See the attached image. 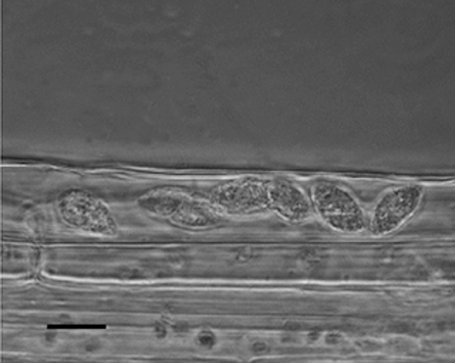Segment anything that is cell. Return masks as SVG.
<instances>
[{
	"instance_id": "6da1fadb",
	"label": "cell",
	"mask_w": 455,
	"mask_h": 363,
	"mask_svg": "<svg viewBox=\"0 0 455 363\" xmlns=\"http://www.w3.org/2000/svg\"><path fill=\"white\" fill-rule=\"evenodd\" d=\"M310 203L334 231L357 234L369 225V217L357 198L339 182L329 180L315 182L310 189Z\"/></svg>"
},
{
	"instance_id": "7a4b0ae2",
	"label": "cell",
	"mask_w": 455,
	"mask_h": 363,
	"mask_svg": "<svg viewBox=\"0 0 455 363\" xmlns=\"http://www.w3.org/2000/svg\"><path fill=\"white\" fill-rule=\"evenodd\" d=\"M424 189L421 185L391 187L379 197L369 217L370 232L377 237L391 234L410 220L419 208Z\"/></svg>"
},
{
	"instance_id": "3957f363",
	"label": "cell",
	"mask_w": 455,
	"mask_h": 363,
	"mask_svg": "<svg viewBox=\"0 0 455 363\" xmlns=\"http://www.w3.org/2000/svg\"><path fill=\"white\" fill-rule=\"evenodd\" d=\"M146 210L168 218L174 224L187 228H208L220 222V217L210 206L198 203L191 197L172 191L149 192L140 199Z\"/></svg>"
},
{
	"instance_id": "277c9868",
	"label": "cell",
	"mask_w": 455,
	"mask_h": 363,
	"mask_svg": "<svg viewBox=\"0 0 455 363\" xmlns=\"http://www.w3.org/2000/svg\"><path fill=\"white\" fill-rule=\"evenodd\" d=\"M211 203L220 211L236 217L270 210L267 184L255 178H243L218 185L211 192Z\"/></svg>"
},
{
	"instance_id": "5b68a950",
	"label": "cell",
	"mask_w": 455,
	"mask_h": 363,
	"mask_svg": "<svg viewBox=\"0 0 455 363\" xmlns=\"http://www.w3.org/2000/svg\"><path fill=\"white\" fill-rule=\"evenodd\" d=\"M59 210L68 224L82 231L100 235L117 232V224L108 208L87 192H68L60 199Z\"/></svg>"
},
{
	"instance_id": "8992f818",
	"label": "cell",
	"mask_w": 455,
	"mask_h": 363,
	"mask_svg": "<svg viewBox=\"0 0 455 363\" xmlns=\"http://www.w3.org/2000/svg\"><path fill=\"white\" fill-rule=\"evenodd\" d=\"M270 210L276 211L284 220L300 222L312 214V203L295 182L276 178L267 182Z\"/></svg>"
}]
</instances>
